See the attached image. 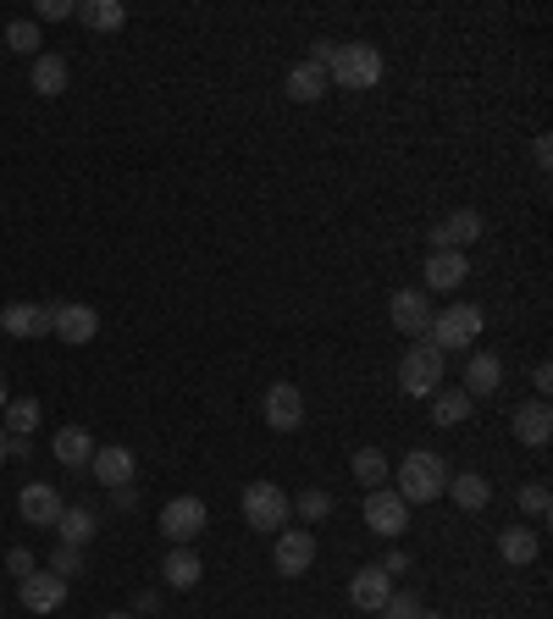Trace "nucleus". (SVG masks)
<instances>
[{"label": "nucleus", "mask_w": 553, "mask_h": 619, "mask_svg": "<svg viewBox=\"0 0 553 619\" xmlns=\"http://www.w3.org/2000/svg\"><path fill=\"white\" fill-rule=\"evenodd\" d=\"M443 487H448V465H443V453H432V448H415V453H404L398 459V498L404 503H432V498H443Z\"/></svg>", "instance_id": "obj_1"}, {"label": "nucleus", "mask_w": 553, "mask_h": 619, "mask_svg": "<svg viewBox=\"0 0 553 619\" xmlns=\"http://www.w3.org/2000/svg\"><path fill=\"white\" fill-rule=\"evenodd\" d=\"M382 84V51L376 45H338L327 67V89H376Z\"/></svg>", "instance_id": "obj_2"}, {"label": "nucleus", "mask_w": 553, "mask_h": 619, "mask_svg": "<svg viewBox=\"0 0 553 619\" xmlns=\"http://www.w3.org/2000/svg\"><path fill=\"white\" fill-rule=\"evenodd\" d=\"M398 387L410 393V398H432L437 387H443V349H432L426 338L398 360Z\"/></svg>", "instance_id": "obj_3"}, {"label": "nucleus", "mask_w": 553, "mask_h": 619, "mask_svg": "<svg viewBox=\"0 0 553 619\" xmlns=\"http://www.w3.org/2000/svg\"><path fill=\"white\" fill-rule=\"evenodd\" d=\"M476 338H481V310H476V305H448V310H437V316H432V332H426L432 349H470Z\"/></svg>", "instance_id": "obj_4"}, {"label": "nucleus", "mask_w": 553, "mask_h": 619, "mask_svg": "<svg viewBox=\"0 0 553 619\" xmlns=\"http://www.w3.org/2000/svg\"><path fill=\"white\" fill-rule=\"evenodd\" d=\"M288 514H294V498H288L277 481H255V487H244V520H249L255 531H283Z\"/></svg>", "instance_id": "obj_5"}, {"label": "nucleus", "mask_w": 553, "mask_h": 619, "mask_svg": "<svg viewBox=\"0 0 553 619\" xmlns=\"http://www.w3.org/2000/svg\"><path fill=\"white\" fill-rule=\"evenodd\" d=\"M387 310H393V327L410 332V338H426V332H432V316H437L426 288H398V294L387 299Z\"/></svg>", "instance_id": "obj_6"}, {"label": "nucleus", "mask_w": 553, "mask_h": 619, "mask_svg": "<svg viewBox=\"0 0 553 619\" xmlns=\"http://www.w3.org/2000/svg\"><path fill=\"white\" fill-rule=\"evenodd\" d=\"M205 525H211V514H205L200 498H172V503L161 509V531H167V542H178V547H189Z\"/></svg>", "instance_id": "obj_7"}, {"label": "nucleus", "mask_w": 553, "mask_h": 619, "mask_svg": "<svg viewBox=\"0 0 553 619\" xmlns=\"http://www.w3.org/2000/svg\"><path fill=\"white\" fill-rule=\"evenodd\" d=\"M260 409H266V426H272V431H299V420H305V393H299L294 382H272Z\"/></svg>", "instance_id": "obj_8"}, {"label": "nucleus", "mask_w": 553, "mask_h": 619, "mask_svg": "<svg viewBox=\"0 0 553 619\" xmlns=\"http://www.w3.org/2000/svg\"><path fill=\"white\" fill-rule=\"evenodd\" d=\"M365 525H371L376 536H398V531L410 525V503H404L393 487H376V492L365 498Z\"/></svg>", "instance_id": "obj_9"}, {"label": "nucleus", "mask_w": 553, "mask_h": 619, "mask_svg": "<svg viewBox=\"0 0 553 619\" xmlns=\"http://www.w3.org/2000/svg\"><path fill=\"white\" fill-rule=\"evenodd\" d=\"M18 597H23V608H29V613H56V608L67 602V580H62V575H51V569H34V575H23V580H18Z\"/></svg>", "instance_id": "obj_10"}, {"label": "nucleus", "mask_w": 553, "mask_h": 619, "mask_svg": "<svg viewBox=\"0 0 553 619\" xmlns=\"http://www.w3.org/2000/svg\"><path fill=\"white\" fill-rule=\"evenodd\" d=\"M51 316H56L51 332H56L62 343H73V349H78V343H95V332H100V310H95V305H51Z\"/></svg>", "instance_id": "obj_11"}, {"label": "nucleus", "mask_w": 553, "mask_h": 619, "mask_svg": "<svg viewBox=\"0 0 553 619\" xmlns=\"http://www.w3.org/2000/svg\"><path fill=\"white\" fill-rule=\"evenodd\" d=\"M89 470H95V481L100 487H128L134 481V470H139V459H134V448L128 442H106V448H95V459H89Z\"/></svg>", "instance_id": "obj_12"}, {"label": "nucleus", "mask_w": 553, "mask_h": 619, "mask_svg": "<svg viewBox=\"0 0 553 619\" xmlns=\"http://www.w3.org/2000/svg\"><path fill=\"white\" fill-rule=\"evenodd\" d=\"M51 327H56L51 305H29V299H18V305L0 310V332H7V338H45Z\"/></svg>", "instance_id": "obj_13"}, {"label": "nucleus", "mask_w": 553, "mask_h": 619, "mask_svg": "<svg viewBox=\"0 0 553 619\" xmlns=\"http://www.w3.org/2000/svg\"><path fill=\"white\" fill-rule=\"evenodd\" d=\"M62 509H67V503H62V492H56L51 481H29V487L18 492V514H23L29 525H56Z\"/></svg>", "instance_id": "obj_14"}, {"label": "nucleus", "mask_w": 553, "mask_h": 619, "mask_svg": "<svg viewBox=\"0 0 553 619\" xmlns=\"http://www.w3.org/2000/svg\"><path fill=\"white\" fill-rule=\"evenodd\" d=\"M272 564H277V575H305L316 564V536L310 531H277Z\"/></svg>", "instance_id": "obj_15"}, {"label": "nucleus", "mask_w": 553, "mask_h": 619, "mask_svg": "<svg viewBox=\"0 0 553 619\" xmlns=\"http://www.w3.org/2000/svg\"><path fill=\"white\" fill-rule=\"evenodd\" d=\"M393 597V580H387V569L382 564H365V569H354V580H349V602L360 608V613H382V602Z\"/></svg>", "instance_id": "obj_16"}, {"label": "nucleus", "mask_w": 553, "mask_h": 619, "mask_svg": "<svg viewBox=\"0 0 553 619\" xmlns=\"http://www.w3.org/2000/svg\"><path fill=\"white\" fill-rule=\"evenodd\" d=\"M481 238V216L476 211H448L443 222H432V249H465Z\"/></svg>", "instance_id": "obj_17"}, {"label": "nucleus", "mask_w": 553, "mask_h": 619, "mask_svg": "<svg viewBox=\"0 0 553 619\" xmlns=\"http://www.w3.org/2000/svg\"><path fill=\"white\" fill-rule=\"evenodd\" d=\"M514 437L525 442V448H547V437H553V409L542 404V398H531V404H520L514 409Z\"/></svg>", "instance_id": "obj_18"}, {"label": "nucleus", "mask_w": 553, "mask_h": 619, "mask_svg": "<svg viewBox=\"0 0 553 619\" xmlns=\"http://www.w3.org/2000/svg\"><path fill=\"white\" fill-rule=\"evenodd\" d=\"M465 255L459 249H432V260H426V294H454L459 282H465Z\"/></svg>", "instance_id": "obj_19"}, {"label": "nucleus", "mask_w": 553, "mask_h": 619, "mask_svg": "<svg viewBox=\"0 0 553 619\" xmlns=\"http://www.w3.org/2000/svg\"><path fill=\"white\" fill-rule=\"evenodd\" d=\"M67 56H56V51H40L34 56V73H29V84H34V95H45V100H56V95H67Z\"/></svg>", "instance_id": "obj_20"}, {"label": "nucleus", "mask_w": 553, "mask_h": 619, "mask_svg": "<svg viewBox=\"0 0 553 619\" xmlns=\"http://www.w3.org/2000/svg\"><path fill=\"white\" fill-rule=\"evenodd\" d=\"M73 18H78L84 29H100V34H111V29H123V23H128V7H123V0H78V7H73Z\"/></svg>", "instance_id": "obj_21"}, {"label": "nucleus", "mask_w": 553, "mask_h": 619, "mask_svg": "<svg viewBox=\"0 0 553 619\" xmlns=\"http://www.w3.org/2000/svg\"><path fill=\"white\" fill-rule=\"evenodd\" d=\"M498 382H503V360H498V354H470V365H465V393H470V398H487V393H498Z\"/></svg>", "instance_id": "obj_22"}, {"label": "nucleus", "mask_w": 553, "mask_h": 619, "mask_svg": "<svg viewBox=\"0 0 553 619\" xmlns=\"http://www.w3.org/2000/svg\"><path fill=\"white\" fill-rule=\"evenodd\" d=\"M321 95H327V73H321V67H310V62H294V67H288V100L316 106Z\"/></svg>", "instance_id": "obj_23"}, {"label": "nucleus", "mask_w": 553, "mask_h": 619, "mask_svg": "<svg viewBox=\"0 0 553 619\" xmlns=\"http://www.w3.org/2000/svg\"><path fill=\"white\" fill-rule=\"evenodd\" d=\"M470 409H476V398L465 387H437L432 393V420L437 426H459V420H470Z\"/></svg>", "instance_id": "obj_24"}, {"label": "nucleus", "mask_w": 553, "mask_h": 619, "mask_svg": "<svg viewBox=\"0 0 553 619\" xmlns=\"http://www.w3.org/2000/svg\"><path fill=\"white\" fill-rule=\"evenodd\" d=\"M95 448H100V442H95L84 426H62V431H56V459H62L67 470L89 465V459H95Z\"/></svg>", "instance_id": "obj_25"}, {"label": "nucleus", "mask_w": 553, "mask_h": 619, "mask_svg": "<svg viewBox=\"0 0 553 619\" xmlns=\"http://www.w3.org/2000/svg\"><path fill=\"white\" fill-rule=\"evenodd\" d=\"M161 575H167V586L189 591V586H200L205 564H200V553H194V547H172V553H167V564H161Z\"/></svg>", "instance_id": "obj_26"}, {"label": "nucleus", "mask_w": 553, "mask_h": 619, "mask_svg": "<svg viewBox=\"0 0 553 619\" xmlns=\"http://www.w3.org/2000/svg\"><path fill=\"white\" fill-rule=\"evenodd\" d=\"M459 509H487V498H492V487H487V476H476V470H465V476H448V487H443Z\"/></svg>", "instance_id": "obj_27"}, {"label": "nucleus", "mask_w": 553, "mask_h": 619, "mask_svg": "<svg viewBox=\"0 0 553 619\" xmlns=\"http://www.w3.org/2000/svg\"><path fill=\"white\" fill-rule=\"evenodd\" d=\"M7 437H29V431H40V420H45V409H40V398H7Z\"/></svg>", "instance_id": "obj_28"}, {"label": "nucleus", "mask_w": 553, "mask_h": 619, "mask_svg": "<svg viewBox=\"0 0 553 619\" xmlns=\"http://www.w3.org/2000/svg\"><path fill=\"white\" fill-rule=\"evenodd\" d=\"M56 531H62V547H84V542L95 536V509H84V503H73V509H62V520H56Z\"/></svg>", "instance_id": "obj_29"}, {"label": "nucleus", "mask_w": 553, "mask_h": 619, "mask_svg": "<svg viewBox=\"0 0 553 619\" xmlns=\"http://www.w3.org/2000/svg\"><path fill=\"white\" fill-rule=\"evenodd\" d=\"M498 553H503V564H531V558H536V531L509 525V531L498 536Z\"/></svg>", "instance_id": "obj_30"}, {"label": "nucleus", "mask_w": 553, "mask_h": 619, "mask_svg": "<svg viewBox=\"0 0 553 619\" xmlns=\"http://www.w3.org/2000/svg\"><path fill=\"white\" fill-rule=\"evenodd\" d=\"M354 481L371 487V492L387 487V453H382V448H360V453H354Z\"/></svg>", "instance_id": "obj_31"}, {"label": "nucleus", "mask_w": 553, "mask_h": 619, "mask_svg": "<svg viewBox=\"0 0 553 619\" xmlns=\"http://www.w3.org/2000/svg\"><path fill=\"white\" fill-rule=\"evenodd\" d=\"M7 45L18 51V56H40V23H29V18H18V23H7Z\"/></svg>", "instance_id": "obj_32"}, {"label": "nucleus", "mask_w": 553, "mask_h": 619, "mask_svg": "<svg viewBox=\"0 0 553 619\" xmlns=\"http://www.w3.org/2000/svg\"><path fill=\"white\" fill-rule=\"evenodd\" d=\"M327 514H332V492L305 487V492H299V520H327Z\"/></svg>", "instance_id": "obj_33"}, {"label": "nucleus", "mask_w": 553, "mask_h": 619, "mask_svg": "<svg viewBox=\"0 0 553 619\" xmlns=\"http://www.w3.org/2000/svg\"><path fill=\"white\" fill-rule=\"evenodd\" d=\"M514 498H520V509H525V514H536V520H542V514L553 509V498H547V487H542V481H525V487H520Z\"/></svg>", "instance_id": "obj_34"}, {"label": "nucleus", "mask_w": 553, "mask_h": 619, "mask_svg": "<svg viewBox=\"0 0 553 619\" xmlns=\"http://www.w3.org/2000/svg\"><path fill=\"white\" fill-rule=\"evenodd\" d=\"M382 619H421V597H410V591H393V597L382 602Z\"/></svg>", "instance_id": "obj_35"}, {"label": "nucleus", "mask_w": 553, "mask_h": 619, "mask_svg": "<svg viewBox=\"0 0 553 619\" xmlns=\"http://www.w3.org/2000/svg\"><path fill=\"white\" fill-rule=\"evenodd\" d=\"M51 575H84V553L78 547H56V558H51Z\"/></svg>", "instance_id": "obj_36"}, {"label": "nucleus", "mask_w": 553, "mask_h": 619, "mask_svg": "<svg viewBox=\"0 0 553 619\" xmlns=\"http://www.w3.org/2000/svg\"><path fill=\"white\" fill-rule=\"evenodd\" d=\"M7 569H12L18 580H23V575H34V553H29V547H12V553H7Z\"/></svg>", "instance_id": "obj_37"}, {"label": "nucleus", "mask_w": 553, "mask_h": 619, "mask_svg": "<svg viewBox=\"0 0 553 619\" xmlns=\"http://www.w3.org/2000/svg\"><path fill=\"white\" fill-rule=\"evenodd\" d=\"M40 18H45V23H62V18H73V0H40Z\"/></svg>", "instance_id": "obj_38"}, {"label": "nucleus", "mask_w": 553, "mask_h": 619, "mask_svg": "<svg viewBox=\"0 0 553 619\" xmlns=\"http://www.w3.org/2000/svg\"><path fill=\"white\" fill-rule=\"evenodd\" d=\"M332 56H338V45H332V40H316V51H310V67H321V73H327V67H332Z\"/></svg>", "instance_id": "obj_39"}, {"label": "nucleus", "mask_w": 553, "mask_h": 619, "mask_svg": "<svg viewBox=\"0 0 553 619\" xmlns=\"http://www.w3.org/2000/svg\"><path fill=\"white\" fill-rule=\"evenodd\" d=\"M531 156H536V172H547V167H553V139H547V134H542V139H536V150H531Z\"/></svg>", "instance_id": "obj_40"}, {"label": "nucleus", "mask_w": 553, "mask_h": 619, "mask_svg": "<svg viewBox=\"0 0 553 619\" xmlns=\"http://www.w3.org/2000/svg\"><path fill=\"white\" fill-rule=\"evenodd\" d=\"M531 382H536V393H547V387H553V365H536Z\"/></svg>", "instance_id": "obj_41"}, {"label": "nucleus", "mask_w": 553, "mask_h": 619, "mask_svg": "<svg viewBox=\"0 0 553 619\" xmlns=\"http://www.w3.org/2000/svg\"><path fill=\"white\" fill-rule=\"evenodd\" d=\"M0 465H7V426H0Z\"/></svg>", "instance_id": "obj_42"}, {"label": "nucleus", "mask_w": 553, "mask_h": 619, "mask_svg": "<svg viewBox=\"0 0 553 619\" xmlns=\"http://www.w3.org/2000/svg\"><path fill=\"white\" fill-rule=\"evenodd\" d=\"M7 398H12V393H7V376H0V409H7Z\"/></svg>", "instance_id": "obj_43"}, {"label": "nucleus", "mask_w": 553, "mask_h": 619, "mask_svg": "<svg viewBox=\"0 0 553 619\" xmlns=\"http://www.w3.org/2000/svg\"><path fill=\"white\" fill-rule=\"evenodd\" d=\"M100 619H134V613H100Z\"/></svg>", "instance_id": "obj_44"}, {"label": "nucleus", "mask_w": 553, "mask_h": 619, "mask_svg": "<svg viewBox=\"0 0 553 619\" xmlns=\"http://www.w3.org/2000/svg\"><path fill=\"white\" fill-rule=\"evenodd\" d=\"M421 619H448V613H426V608H421Z\"/></svg>", "instance_id": "obj_45"}]
</instances>
